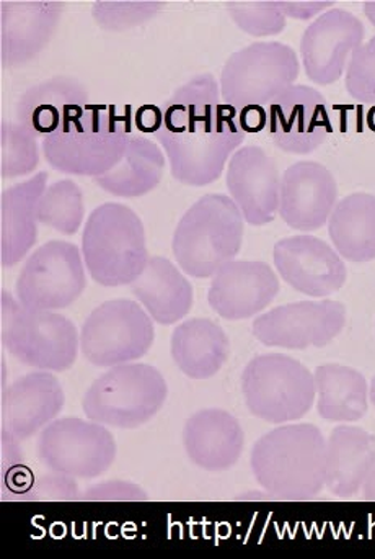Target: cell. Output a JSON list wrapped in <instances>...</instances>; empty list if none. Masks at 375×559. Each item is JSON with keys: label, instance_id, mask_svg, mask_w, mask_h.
<instances>
[{"label": "cell", "instance_id": "cell-26", "mask_svg": "<svg viewBox=\"0 0 375 559\" xmlns=\"http://www.w3.org/2000/svg\"><path fill=\"white\" fill-rule=\"evenodd\" d=\"M131 292L162 325L177 324L193 306V286L169 259L150 258L146 269L133 283Z\"/></svg>", "mask_w": 375, "mask_h": 559}, {"label": "cell", "instance_id": "cell-23", "mask_svg": "<svg viewBox=\"0 0 375 559\" xmlns=\"http://www.w3.org/2000/svg\"><path fill=\"white\" fill-rule=\"evenodd\" d=\"M183 445L194 465L206 472H226L239 463L245 433L227 411H197L186 420Z\"/></svg>", "mask_w": 375, "mask_h": 559}, {"label": "cell", "instance_id": "cell-35", "mask_svg": "<svg viewBox=\"0 0 375 559\" xmlns=\"http://www.w3.org/2000/svg\"><path fill=\"white\" fill-rule=\"evenodd\" d=\"M347 91L354 100L375 105V36L351 55L347 69Z\"/></svg>", "mask_w": 375, "mask_h": 559}, {"label": "cell", "instance_id": "cell-17", "mask_svg": "<svg viewBox=\"0 0 375 559\" xmlns=\"http://www.w3.org/2000/svg\"><path fill=\"white\" fill-rule=\"evenodd\" d=\"M281 179L275 160L262 147L250 144L232 154L227 166V189L249 225L275 222L281 200Z\"/></svg>", "mask_w": 375, "mask_h": 559}, {"label": "cell", "instance_id": "cell-3", "mask_svg": "<svg viewBox=\"0 0 375 559\" xmlns=\"http://www.w3.org/2000/svg\"><path fill=\"white\" fill-rule=\"evenodd\" d=\"M298 55L285 43H253L233 52L220 74V97L246 133L266 127V108L298 81Z\"/></svg>", "mask_w": 375, "mask_h": 559}, {"label": "cell", "instance_id": "cell-5", "mask_svg": "<svg viewBox=\"0 0 375 559\" xmlns=\"http://www.w3.org/2000/svg\"><path fill=\"white\" fill-rule=\"evenodd\" d=\"M243 233L245 219L230 197H201L180 219L173 235L177 264L191 277H214L223 265L235 261Z\"/></svg>", "mask_w": 375, "mask_h": 559}, {"label": "cell", "instance_id": "cell-36", "mask_svg": "<svg viewBox=\"0 0 375 559\" xmlns=\"http://www.w3.org/2000/svg\"><path fill=\"white\" fill-rule=\"evenodd\" d=\"M81 498L78 485L72 476L52 472L33 483L28 501H75Z\"/></svg>", "mask_w": 375, "mask_h": 559}, {"label": "cell", "instance_id": "cell-27", "mask_svg": "<svg viewBox=\"0 0 375 559\" xmlns=\"http://www.w3.org/2000/svg\"><path fill=\"white\" fill-rule=\"evenodd\" d=\"M229 357V337L210 319H188L173 331L172 358L188 378L207 380L219 373Z\"/></svg>", "mask_w": 375, "mask_h": 559}, {"label": "cell", "instance_id": "cell-32", "mask_svg": "<svg viewBox=\"0 0 375 559\" xmlns=\"http://www.w3.org/2000/svg\"><path fill=\"white\" fill-rule=\"evenodd\" d=\"M39 164L35 134L19 123L2 120L0 124V174L2 179L28 176Z\"/></svg>", "mask_w": 375, "mask_h": 559}, {"label": "cell", "instance_id": "cell-24", "mask_svg": "<svg viewBox=\"0 0 375 559\" xmlns=\"http://www.w3.org/2000/svg\"><path fill=\"white\" fill-rule=\"evenodd\" d=\"M375 468V437L356 426H338L327 439L325 486L348 499L363 489Z\"/></svg>", "mask_w": 375, "mask_h": 559}, {"label": "cell", "instance_id": "cell-1", "mask_svg": "<svg viewBox=\"0 0 375 559\" xmlns=\"http://www.w3.org/2000/svg\"><path fill=\"white\" fill-rule=\"evenodd\" d=\"M156 136L169 156L172 176L185 186L204 187L222 176L246 130L220 97L213 74L191 79L162 105Z\"/></svg>", "mask_w": 375, "mask_h": 559}, {"label": "cell", "instance_id": "cell-13", "mask_svg": "<svg viewBox=\"0 0 375 559\" xmlns=\"http://www.w3.org/2000/svg\"><path fill=\"white\" fill-rule=\"evenodd\" d=\"M347 306L334 299L278 306L253 321V335L268 347H327L347 324Z\"/></svg>", "mask_w": 375, "mask_h": 559}, {"label": "cell", "instance_id": "cell-6", "mask_svg": "<svg viewBox=\"0 0 375 559\" xmlns=\"http://www.w3.org/2000/svg\"><path fill=\"white\" fill-rule=\"evenodd\" d=\"M82 254L88 274L98 285H131L150 259L143 222L121 203L98 206L85 225Z\"/></svg>", "mask_w": 375, "mask_h": 559}, {"label": "cell", "instance_id": "cell-19", "mask_svg": "<svg viewBox=\"0 0 375 559\" xmlns=\"http://www.w3.org/2000/svg\"><path fill=\"white\" fill-rule=\"evenodd\" d=\"M59 0H5L0 3V55L5 68L35 59L48 46L61 22Z\"/></svg>", "mask_w": 375, "mask_h": 559}, {"label": "cell", "instance_id": "cell-42", "mask_svg": "<svg viewBox=\"0 0 375 559\" xmlns=\"http://www.w3.org/2000/svg\"><path fill=\"white\" fill-rule=\"evenodd\" d=\"M370 397H371V401H373V404L375 407V377L373 378V383H371Z\"/></svg>", "mask_w": 375, "mask_h": 559}, {"label": "cell", "instance_id": "cell-7", "mask_svg": "<svg viewBox=\"0 0 375 559\" xmlns=\"http://www.w3.org/2000/svg\"><path fill=\"white\" fill-rule=\"evenodd\" d=\"M166 378L153 365L111 367L92 383L82 407L85 416L101 426L136 429L149 423L166 404Z\"/></svg>", "mask_w": 375, "mask_h": 559}, {"label": "cell", "instance_id": "cell-20", "mask_svg": "<svg viewBox=\"0 0 375 559\" xmlns=\"http://www.w3.org/2000/svg\"><path fill=\"white\" fill-rule=\"evenodd\" d=\"M279 293L276 272L262 261H232L210 282V308L229 321H242L265 311Z\"/></svg>", "mask_w": 375, "mask_h": 559}, {"label": "cell", "instance_id": "cell-25", "mask_svg": "<svg viewBox=\"0 0 375 559\" xmlns=\"http://www.w3.org/2000/svg\"><path fill=\"white\" fill-rule=\"evenodd\" d=\"M48 173H38L26 182L3 190L0 199V259L2 267L9 269L23 261L38 239L36 209L46 190Z\"/></svg>", "mask_w": 375, "mask_h": 559}, {"label": "cell", "instance_id": "cell-41", "mask_svg": "<svg viewBox=\"0 0 375 559\" xmlns=\"http://www.w3.org/2000/svg\"><path fill=\"white\" fill-rule=\"evenodd\" d=\"M364 13H366L367 19L375 26V2L364 3Z\"/></svg>", "mask_w": 375, "mask_h": 559}, {"label": "cell", "instance_id": "cell-2", "mask_svg": "<svg viewBox=\"0 0 375 559\" xmlns=\"http://www.w3.org/2000/svg\"><path fill=\"white\" fill-rule=\"evenodd\" d=\"M327 440L314 424H289L256 440L252 472L258 485L281 501H311L325 486Z\"/></svg>", "mask_w": 375, "mask_h": 559}, {"label": "cell", "instance_id": "cell-29", "mask_svg": "<svg viewBox=\"0 0 375 559\" xmlns=\"http://www.w3.org/2000/svg\"><path fill=\"white\" fill-rule=\"evenodd\" d=\"M317 411L330 423H356L370 409V388L361 371L340 364H325L315 368Z\"/></svg>", "mask_w": 375, "mask_h": 559}, {"label": "cell", "instance_id": "cell-38", "mask_svg": "<svg viewBox=\"0 0 375 559\" xmlns=\"http://www.w3.org/2000/svg\"><path fill=\"white\" fill-rule=\"evenodd\" d=\"M279 9L286 16L295 20H311L312 16L318 15L335 2H278Z\"/></svg>", "mask_w": 375, "mask_h": 559}, {"label": "cell", "instance_id": "cell-40", "mask_svg": "<svg viewBox=\"0 0 375 559\" xmlns=\"http://www.w3.org/2000/svg\"><path fill=\"white\" fill-rule=\"evenodd\" d=\"M363 496L366 501L375 502V468L363 486Z\"/></svg>", "mask_w": 375, "mask_h": 559}, {"label": "cell", "instance_id": "cell-31", "mask_svg": "<svg viewBox=\"0 0 375 559\" xmlns=\"http://www.w3.org/2000/svg\"><path fill=\"white\" fill-rule=\"evenodd\" d=\"M84 215L81 187L69 179L46 187L36 209L38 223L65 236L75 235L81 229Z\"/></svg>", "mask_w": 375, "mask_h": 559}, {"label": "cell", "instance_id": "cell-21", "mask_svg": "<svg viewBox=\"0 0 375 559\" xmlns=\"http://www.w3.org/2000/svg\"><path fill=\"white\" fill-rule=\"evenodd\" d=\"M61 383L49 371H32L2 393V433L19 442L32 439L52 423L64 407Z\"/></svg>", "mask_w": 375, "mask_h": 559}, {"label": "cell", "instance_id": "cell-15", "mask_svg": "<svg viewBox=\"0 0 375 559\" xmlns=\"http://www.w3.org/2000/svg\"><path fill=\"white\" fill-rule=\"evenodd\" d=\"M366 28L354 13L330 9L304 32L301 56L314 84L331 85L347 71L348 58L364 43Z\"/></svg>", "mask_w": 375, "mask_h": 559}, {"label": "cell", "instance_id": "cell-28", "mask_svg": "<svg viewBox=\"0 0 375 559\" xmlns=\"http://www.w3.org/2000/svg\"><path fill=\"white\" fill-rule=\"evenodd\" d=\"M166 170V156L154 141L131 134L124 156L113 169L95 177L105 192L121 199H136L157 189Z\"/></svg>", "mask_w": 375, "mask_h": 559}, {"label": "cell", "instance_id": "cell-11", "mask_svg": "<svg viewBox=\"0 0 375 559\" xmlns=\"http://www.w3.org/2000/svg\"><path fill=\"white\" fill-rule=\"evenodd\" d=\"M87 286L77 246L49 241L36 249L20 271L16 299L36 311H58L77 301Z\"/></svg>", "mask_w": 375, "mask_h": 559}, {"label": "cell", "instance_id": "cell-34", "mask_svg": "<svg viewBox=\"0 0 375 559\" xmlns=\"http://www.w3.org/2000/svg\"><path fill=\"white\" fill-rule=\"evenodd\" d=\"M227 10L237 26L252 36L279 35L288 20L278 2H229Z\"/></svg>", "mask_w": 375, "mask_h": 559}, {"label": "cell", "instance_id": "cell-14", "mask_svg": "<svg viewBox=\"0 0 375 559\" xmlns=\"http://www.w3.org/2000/svg\"><path fill=\"white\" fill-rule=\"evenodd\" d=\"M328 110L317 88L294 84L266 108V130L285 153L311 154L330 136Z\"/></svg>", "mask_w": 375, "mask_h": 559}, {"label": "cell", "instance_id": "cell-9", "mask_svg": "<svg viewBox=\"0 0 375 559\" xmlns=\"http://www.w3.org/2000/svg\"><path fill=\"white\" fill-rule=\"evenodd\" d=\"M242 393L250 413L271 424L302 419L317 397L314 374L282 354L252 358L242 373Z\"/></svg>", "mask_w": 375, "mask_h": 559}, {"label": "cell", "instance_id": "cell-4", "mask_svg": "<svg viewBox=\"0 0 375 559\" xmlns=\"http://www.w3.org/2000/svg\"><path fill=\"white\" fill-rule=\"evenodd\" d=\"M131 114L113 105H90L82 117L43 140L52 169L69 176L98 177L124 156L131 138Z\"/></svg>", "mask_w": 375, "mask_h": 559}, {"label": "cell", "instance_id": "cell-33", "mask_svg": "<svg viewBox=\"0 0 375 559\" xmlns=\"http://www.w3.org/2000/svg\"><path fill=\"white\" fill-rule=\"evenodd\" d=\"M166 3L154 2H110V0H98L94 3L92 15L101 28L108 32H124L134 28L143 23L153 20Z\"/></svg>", "mask_w": 375, "mask_h": 559}, {"label": "cell", "instance_id": "cell-16", "mask_svg": "<svg viewBox=\"0 0 375 559\" xmlns=\"http://www.w3.org/2000/svg\"><path fill=\"white\" fill-rule=\"evenodd\" d=\"M275 265L289 286L312 298H327L347 283L343 258L315 236H292L275 246Z\"/></svg>", "mask_w": 375, "mask_h": 559}, {"label": "cell", "instance_id": "cell-30", "mask_svg": "<svg viewBox=\"0 0 375 559\" xmlns=\"http://www.w3.org/2000/svg\"><path fill=\"white\" fill-rule=\"evenodd\" d=\"M328 233L341 258L350 262L375 261V197H344L328 219Z\"/></svg>", "mask_w": 375, "mask_h": 559}, {"label": "cell", "instance_id": "cell-8", "mask_svg": "<svg viewBox=\"0 0 375 559\" xmlns=\"http://www.w3.org/2000/svg\"><path fill=\"white\" fill-rule=\"evenodd\" d=\"M2 345L35 370L65 371L77 360L81 337L65 316L25 308L2 289Z\"/></svg>", "mask_w": 375, "mask_h": 559}, {"label": "cell", "instance_id": "cell-12", "mask_svg": "<svg viewBox=\"0 0 375 559\" xmlns=\"http://www.w3.org/2000/svg\"><path fill=\"white\" fill-rule=\"evenodd\" d=\"M43 465L72 478H97L117 459V442L110 430L94 420L64 417L52 420L38 439Z\"/></svg>", "mask_w": 375, "mask_h": 559}, {"label": "cell", "instance_id": "cell-37", "mask_svg": "<svg viewBox=\"0 0 375 559\" xmlns=\"http://www.w3.org/2000/svg\"><path fill=\"white\" fill-rule=\"evenodd\" d=\"M78 499L94 502H136L147 501L149 496L140 485L121 481V479H111V481L90 486V488L85 489L84 495H81Z\"/></svg>", "mask_w": 375, "mask_h": 559}, {"label": "cell", "instance_id": "cell-18", "mask_svg": "<svg viewBox=\"0 0 375 559\" xmlns=\"http://www.w3.org/2000/svg\"><path fill=\"white\" fill-rule=\"evenodd\" d=\"M338 202L334 174L315 160H301L281 179L279 216L289 228L312 233L324 228Z\"/></svg>", "mask_w": 375, "mask_h": 559}, {"label": "cell", "instance_id": "cell-39", "mask_svg": "<svg viewBox=\"0 0 375 559\" xmlns=\"http://www.w3.org/2000/svg\"><path fill=\"white\" fill-rule=\"evenodd\" d=\"M136 128L143 133H154L159 131L160 124H162V108L154 107V105H146L141 107L136 114Z\"/></svg>", "mask_w": 375, "mask_h": 559}, {"label": "cell", "instance_id": "cell-10", "mask_svg": "<svg viewBox=\"0 0 375 559\" xmlns=\"http://www.w3.org/2000/svg\"><path fill=\"white\" fill-rule=\"evenodd\" d=\"M156 331L149 312L133 299L101 302L85 319L81 350L95 367H118L144 357Z\"/></svg>", "mask_w": 375, "mask_h": 559}, {"label": "cell", "instance_id": "cell-22", "mask_svg": "<svg viewBox=\"0 0 375 559\" xmlns=\"http://www.w3.org/2000/svg\"><path fill=\"white\" fill-rule=\"evenodd\" d=\"M88 92L77 79L56 75L29 87L16 104V120L25 130L51 136L87 111Z\"/></svg>", "mask_w": 375, "mask_h": 559}]
</instances>
